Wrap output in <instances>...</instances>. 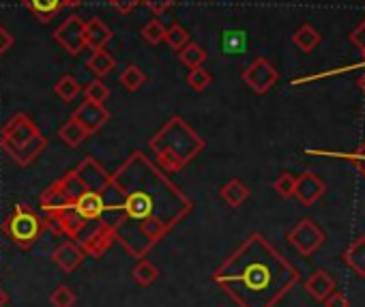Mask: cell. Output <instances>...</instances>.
Listing matches in <instances>:
<instances>
[{"mask_svg":"<svg viewBox=\"0 0 365 307\" xmlns=\"http://www.w3.org/2000/svg\"><path fill=\"white\" fill-rule=\"evenodd\" d=\"M112 185L118 198L114 241L135 260L146 258L194 209L192 200L140 150L112 175Z\"/></svg>","mask_w":365,"mask_h":307,"instance_id":"cell-1","label":"cell"},{"mask_svg":"<svg viewBox=\"0 0 365 307\" xmlns=\"http://www.w3.org/2000/svg\"><path fill=\"white\" fill-rule=\"evenodd\" d=\"M116 204L112 175L93 157H84L73 170L54 181L39 200L46 228L69 236L80 247L103 228L114 234Z\"/></svg>","mask_w":365,"mask_h":307,"instance_id":"cell-2","label":"cell"},{"mask_svg":"<svg viewBox=\"0 0 365 307\" xmlns=\"http://www.w3.org/2000/svg\"><path fill=\"white\" fill-rule=\"evenodd\" d=\"M211 279L239 307H275L301 275L262 234L254 232L213 271Z\"/></svg>","mask_w":365,"mask_h":307,"instance_id":"cell-3","label":"cell"},{"mask_svg":"<svg viewBox=\"0 0 365 307\" xmlns=\"http://www.w3.org/2000/svg\"><path fill=\"white\" fill-rule=\"evenodd\" d=\"M148 148L157 157L159 168L165 172H180L200 150H205V140L182 118H170L150 140Z\"/></svg>","mask_w":365,"mask_h":307,"instance_id":"cell-4","label":"cell"},{"mask_svg":"<svg viewBox=\"0 0 365 307\" xmlns=\"http://www.w3.org/2000/svg\"><path fill=\"white\" fill-rule=\"evenodd\" d=\"M0 146L7 155L20 166L29 168L48 146V140L33 123V118L24 112L11 116V120L3 127L0 133Z\"/></svg>","mask_w":365,"mask_h":307,"instance_id":"cell-5","label":"cell"},{"mask_svg":"<svg viewBox=\"0 0 365 307\" xmlns=\"http://www.w3.org/2000/svg\"><path fill=\"white\" fill-rule=\"evenodd\" d=\"M43 230H46L43 217H39L26 204H16L14 211H11V215L3 224V232L20 249H31L39 241V236H41Z\"/></svg>","mask_w":365,"mask_h":307,"instance_id":"cell-6","label":"cell"},{"mask_svg":"<svg viewBox=\"0 0 365 307\" xmlns=\"http://www.w3.org/2000/svg\"><path fill=\"white\" fill-rule=\"evenodd\" d=\"M324 239H327L324 230H322L314 219H309V217L301 219V222L288 232V243H290L303 258L314 256V254L322 247Z\"/></svg>","mask_w":365,"mask_h":307,"instance_id":"cell-7","label":"cell"},{"mask_svg":"<svg viewBox=\"0 0 365 307\" xmlns=\"http://www.w3.org/2000/svg\"><path fill=\"white\" fill-rule=\"evenodd\" d=\"M279 80V73L277 69L267 61V58H256L245 71H243V82L258 95H264L269 93L275 82Z\"/></svg>","mask_w":365,"mask_h":307,"instance_id":"cell-8","label":"cell"},{"mask_svg":"<svg viewBox=\"0 0 365 307\" xmlns=\"http://www.w3.org/2000/svg\"><path fill=\"white\" fill-rule=\"evenodd\" d=\"M84 26H86V22H84L80 16H71V18H67V20L56 28L54 39H56L71 56H78V54L86 48V43H84Z\"/></svg>","mask_w":365,"mask_h":307,"instance_id":"cell-9","label":"cell"},{"mask_svg":"<svg viewBox=\"0 0 365 307\" xmlns=\"http://www.w3.org/2000/svg\"><path fill=\"white\" fill-rule=\"evenodd\" d=\"M76 123H80L84 127V131L91 135L95 131H99L108 120H110V112L106 110L103 103H95V101H84L78 105V110L71 116Z\"/></svg>","mask_w":365,"mask_h":307,"instance_id":"cell-10","label":"cell"},{"mask_svg":"<svg viewBox=\"0 0 365 307\" xmlns=\"http://www.w3.org/2000/svg\"><path fill=\"white\" fill-rule=\"evenodd\" d=\"M324 192H327V187H324V183H322L316 175L303 172L301 177H297L294 196H297L305 207H309V204H314L316 200H320V198L324 196Z\"/></svg>","mask_w":365,"mask_h":307,"instance_id":"cell-11","label":"cell"},{"mask_svg":"<svg viewBox=\"0 0 365 307\" xmlns=\"http://www.w3.org/2000/svg\"><path fill=\"white\" fill-rule=\"evenodd\" d=\"M84 258H86L84 249H82L78 243H73V241H63V243L54 249V254H52V260H54L65 273H73L76 269H80V264L84 262Z\"/></svg>","mask_w":365,"mask_h":307,"instance_id":"cell-12","label":"cell"},{"mask_svg":"<svg viewBox=\"0 0 365 307\" xmlns=\"http://www.w3.org/2000/svg\"><path fill=\"white\" fill-rule=\"evenodd\" d=\"M341 260L350 271H354L359 277H365V236H356L341 254Z\"/></svg>","mask_w":365,"mask_h":307,"instance_id":"cell-13","label":"cell"},{"mask_svg":"<svg viewBox=\"0 0 365 307\" xmlns=\"http://www.w3.org/2000/svg\"><path fill=\"white\" fill-rule=\"evenodd\" d=\"M335 288H337L335 279H333L327 271H322V269L316 271V273L305 281V292H309V296L316 298V301H324Z\"/></svg>","mask_w":365,"mask_h":307,"instance_id":"cell-14","label":"cell"},{"mask_svg":"<svg viewBox=\"0 0 365 307\" xmlns=\"http://www.w3.org/2000/svg\"><path fill=\"white\" fill-rule=\"evenodd\" d=\"M24 7L41 22H50L67 7V0H22Z\"/></svg>","mask_w":365,"mask_h":307,"instance_id":"cell-15","label":"cell"},{"mask_svg":"<svg viewBox=\"0 0 365 307\" xmlns=\"http://www.w3.org/2000/svg\"><path fill=\"white\" fill-rule=\"evenodd\" d=\"M112 39V31L101 22V20H91L86 22L84 26V43L93 50H99V48H106V43Z\"/></svg>","mask_w":365,"mask_h":307,"instance_id":"cell-16","label":"cell"},{"mask_svg":"<svg viewBox=\"0 0 365 307\" xmlns=\"http://www.w3.org/2000/svg\"><path fill=\"white\" fill-rule=\"evenodd\" d=\"M220 196L226 200L228 207L239 209V207L250 198V187H247L245 183H241L239 179H232V181H228V183L220 189Z\"/></svg>","mask_w":365,"mask_h":307,"instance_id":"cell-17","label":"cell"},{"mask_svg":"<svg viewBox=\"0 0 365 307\" xmlns=\"http://www.w3.org/2000/svg\"><path fill=\"white\" fill-rule=\"evenodd\" d=\"M114 65H116V61H114V56H112L110 52H106V48L95 50V52H93V56H91V58H88V63H86V67H88L97 78L108 76V73L114 69Z\"/></svg>","mask_w":365,"mask_h":307,"instance_id":"cell-18","label":"cell"},{"mask_svg":"<svg viewBox=\"0 0 365 307\" xmlns=\"http://www.w3.org/2000/svg\"><path fill=\"white\" fill-rule=\"evenodd\" d=\"M292 43H294L301 52H312V50L320 43V33H318L312 24H303V26L292 35Z\"/></svg>","mask_w":365,"mask_h":307,"instance_id":"cell-19","label":"cell"},{"mask_svg":"<svg viewBox=\"0 0 365 307\" xmlns=\"http://www.w3.org/2000/svg\"><path fill=\"white\" fill-rule=\"evenodd\" d=\"M58 137H61L67 146L76 148V146H80V144L88 137V133L84 131V127H82L80 123H76L73 118H69V120L58 129Z\"/></svg>","mask_w":365,"mask_h":307,"instance_id":"cell-20","label":"cell"},{"mask_svg":"<svg viewBox=\"0 0 365 307\" xmlns=\"http://www.w3.org/2000/svg\"><path fill=\"white\" fill-rule=\"evenodd\" d=\"M131 275H133V281H135L138 286H150V283L157 281L159 269H157L150 260L142 258V260H138V264L133 266Z\"/></svg>","mask_w":365,"mask_h":307,"instance_id":"cell-21","label":"cell"},{"mask_svg":"<svg viewBox=\"0 0 365 307\" xmlns=\"http://www.w3.org/2000/svg\"><path fill=\"white\" fill-rule=\"evenodd\" d=\"M178 56H180V63L187 65L190 69L202 67V63L207 61V52L198 43H187L182 50H178Z\"/></svg>","mask_w":365,"mask_h":307,"instance_id":"cell-22","label":"cell"},{"mask_svg":"<svg viewBox=\"0 0 365 307\" xmlns=\"http://www.w3.org/2000/svg\"><path fill=\"white\" fill-rule=\"evenodd\" d=\"M222 46L228 54H243L247 48V35L243 31H226Z\"/></svg>","mask_w":365,"mask_h":307,"instance_id":"cell-23","label":"cell"},{"mask_svg":"<svg viewBox=\"0 0 365 307\" xmlns=\"http://www.w3.org/2000/svg\"><path fill=\"white\" fill-rule=\"evenodd\" d=\"M172 50H182L190 43V33L182 28L180 24H172L170 28H165V39H163Z\"/></svg>","mask_w":365,"mask_h":307,"instance_id":"cell-24","label":"cell"},{"mask_svg":"<svg viewBox=\"0 0 365 307\" xmlns=\"http://www.w3.org/2000/svg\"><path fill=\"white\" fill-rule=\"evenodd\" d=\"M146 82V76H144V71L138 67V65H129L123 73H120V84L127 88V90H131V93H135V90H140V86Z\"/></svg>","mask_w":365,"mask_h":307,"instance_id":"cell-25","label":"cell"},{"mask_svg":"<svg viewBox=\"0 0 365 307\" xmlns=\"http://www.w3.org/2000/svg\"><path fill=\"white\" fill-rule=\"evenodd\" d=\"M80 90H82V86H80V82L73 78V76H63L61 80H58V84H56V95L63 99V101H73L78 95H80Z\"/></svg>","mask_w":365,"mask_h":307,"instance_id":"cell-26","label":"cell"},{"mask_svg":"<svg viewBox=\"0 0 365 307\" xmlns=\"http://www.w3.org/2000/svg\"><path fill=\"white\" fill-rule=\"evenodd\" d=\"M50 303L54 307H73L76 305V292L69 286H56L50 294Z\"/></svg>","mask_w":365,"mask_h":307,"instance_id":"cell-27","label":"cell"},{"mask_svg":"<svg viewBox=\"0 0 365 307\" xmlns=\"http://www.w3.org/2000/svg\"><path fill=\"white\" fill-rule=\"evenodd\" d=\"M84 95H86V101H95V103H106L108 97H110V88L97 78L93 80L86 88H84Z\"/></svg>","mask_w":365,"mask_h":307,"instance_id":"cell-28","label":"cell"},{"mask_svg":"<svg viewBox=\"0 0 365 307\" xmlns=\"http://www.w3.org/2000/svg\"><path fill=\"white\" fill-rule=\"evenodd\" d=\"M142 35H144V39H146L148 43L157 46V43H161V41L165 39V26H163L159 20H150V22L142 28Z\"/></svg>","mask_w":365,"mask_h":307,"instance_id":"cell-29","label":"cell"},{"mask_svg":"<svg viewBox=\"0 0 365 307\" xmlns=\"http://www.w3.org/2000/svg\"><path fill=\"white\" fill-rule=\"evenodd\" d=\"M211 73L207 71V69H202V67H194L192 71H190V76H187V84L194 88V90H205L209 84H211Z\"/></svg>","mask_w":365,"mask_h":307,"instance_id":"cell-30","label":"cell"},{"mask_svg":"<svg viewBox=\"0 0 365 307\" xmlns=\"http://www.w3.org/2000/svg\"><path fill=\"white\" fill-rule=\"evenodd\" d=\"M294 185H297V177H292V175H288V172H284L282 177H277L275 179V183H273V189L282 196V198H292L294 196Z\"/></svg>","mask_w":365,"mask_h":307,"instance_id":"cell-31","label":"cell"},{"mask_svg":"<svg viewBox=\"0 0 365 307\" xmlns=\"http://www.w3.org/2000/svg\"><path fill=\"white\" fill-rule=\"evenodd\" d=\"M324 155H331V152H324ZM331 157H339V160H346V162L354 164V166L359 168V172L363 175V179H365V142L359 146V150H356V152H350V155H346V152H341V155H331Z\"/></svg>","mask_w":365,"mask_h":307,"instance_id":"cell-32","label":"cell"},{"mask_svg":"<svg viewBox=\"0 0 365 307\" xmlns=\"http://www.w3.org/2000/svg\"><path fill=\"white\" fill-rule=\"evenodd\" d=\"M322 303H324V307H348V296L341 290L335 288Z\"/></svg>","mask_w":365,"mask_h":307,"instance_id":"cell-33","label":"cell"},{"mask_svg":"<svg viewBox=\"0 0 365 307\" xmlns=\"http://www.w3.org/2000/svg\"><path fill=\"white\" fill-rule=\"evenodd\" d=\"M142 3H144L150 11H155V14L159 16V14H165V11L176 3V0H142Z\"/></svg>","mask_w":365,"mask_h":307,"instance_id":"cell-34","label":"cell"},{"mask_svg":"<svg viewBox=\"0 0 365 307\" xmlns=\"http://www.w3.org/2000/svg\"><path fill=\"white\" fill-rule=\"evenodd\" d=\"M108 3L116 9V11H120V14H131L142 0H108Z\"/></svg>","mask_w":365,"mask_h":307,"instance_id":"cell-35","label":"cell"},{"mask_svg":"<svg viewBox=\"0 0 365 307\" xmlns=\"http://www.w3.org/2000/svg\"><path fill=\"white\" fill-rule=\"evenodd\" d=\"M350 41L365 54V22H361L354 31H352V35H350Z\"/></svg>","mask_w":365,"mask_h":307,"instance_id":"cell-36","label":"cell"},{"mask_svg":"<svg viewBox=\"0 0 365 307\" xmlns=\"http://www.w3.org/2000/svg\"><path fill=\"white\" fill-rule=\"evenodd\" d=\"M14 48V37L7 28H0V54H5Z\"/></svg>","mask_w":365,"mask_h":307,"instance_id":"cell-37","label":"cell"},{"mask_svg":"<svg viewBox=\"0 0 365 307\" xmlns=\"http://www.w3.org/2000/svg\"><path fill=\"white\" fill-rule=\"evenodd\" d=\"M7 303H9V294L0 286V307H7Z\"/></svg>","mask_w":365,"mask_h":307,"instance_id":"cell-38","label":"cell"},{"mask_svg":"<svg viewBox=\"0 0 365 307\" xmlns=\"http://www.w3.org/2000/svg\"><path fill=\"white\" fill-rule=\"evenodd\" d=\"M359 86H361V90L365 93V73H363V76L359 78Z\"/></svg>","mask_w":365,"mask_h":307,"instance_id":"cell-39","label":"cell"},{"mask_svg":"<svg viewBox=\"0 0 365 307\" xmlns=\"http://www.w3.org/2000/svg\"><path fill=\"white\" fill-rule=\"evenodd\" d=\"M82 0H67V7H76V5H80Z\"/></svg>","mask_w":365,"mask_h":307,"instance_id":"cell-40","label":"cell"},{"mask_svg":"<svg viewBox=\"0 0 365 307\" xmlns=\"http://www.w3.org/2000/svg\"><path fill=\"white\" fill-rule=\"evenodd\" d=\"M363 56H365V54H363Z\"/></svg>","mask_w":365,"mask_h":307,"instance_id":"cell-41","label":"cell"}]
</instances>
